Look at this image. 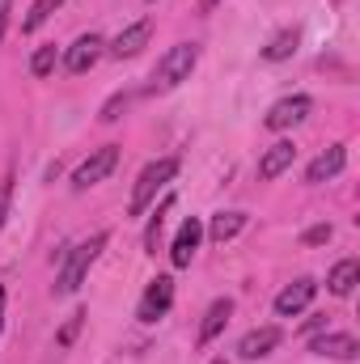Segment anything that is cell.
I'll return each instance as SVG.
<instances>
[{
    "mask_svg": "<svg viewBox=\"0 0 360 364\" xmlns=\"http://www.w3.org/2000/svg\"><path fill=\"white\" fill-rule=\"evenodd\" d=\"M246 229V212H221V216H212V225H208V237L212 242H229V237H238Z\"/></svg>",
    "mask_w": 360,
    "mask_h": 364,
    "instance_id": "cell-17",
    "label": "cell"
},
{
    "mask_svg": "<svg viewBox=\"0 0 360 364\" xmlns=\"http://www.w3.org/2000/svg\"><path fill=\"white\" fill-rule=\"evenodd\" d=\"M322 242H331V225H314L305 233V246H322Z\"/></svg>",
    "mask_w": 360,
    "mask_h": 364,
    "instance_id": "cell-24",
    "label": "cell"
},
{
    "mask_svg": "<svg viewBox=\"0 0 360 364\" xmlns=\"http://www.w3.org/2000/svg\"><path fill=\"white\" fill-rule=\"evenodd\" d=\"M322 326H327V318H309V322H305V335H314V331H322Z\"/></svg>",
    "mask_w": 360,
    "mask_h": 364,
    "instance_id": "cell-26",
    "label": "cell"
},
{
    "mask_svg": "<svg viewBox=\"0 0 360 364\" xmlns=\"http://www.w3.org/2000/svg\"><path fill=\"white\" fill-rule=\"evenodd\" d=\"M280 343H284V331H280V326H259V331L242 335L238 356H242V360H263V356H271Z\"/></svg>",
    "mask_w": 360,
    "mask_h": 364,
    "instance_id": "cell-9",
    "label": "cell"
},
{
    "mask_svg": "<svg viewBox=\"0 0 360 364\" xmlns=\"http://www.w3.org/2000/svg\"><path fill=\"white\" fill-rule=\"evenodd\" d=\"M195 64H199V43H179V47H170V51L162 55L157 73H153V93L179 90L182 81H191Z\"/></svg>",
    "mask_w": 360,
    "mask_h": 364,
    "instance_id": "cell-2",
    "label": "cell"
},
{
    "mask_svg": "<svg viewBox=\"0 0 360 364\" xmlns=\"http://www.w3.org/2000/svg\"><path fill=\"white\" fill-rule=\"evenodd\" d=\"M309 352H314V356H327V360H344V364H352L360 356V348H356L352 335H318V339L309 343Z\"/></svg>",
    "mask_w": 360,
    "mask_h": 364,
    "instance_id": "cell-11",
    "label": "cell"
},
{
    "mask_svg": "<svg viewBox=\"0 0 360 364\" xmlns=\"http://www.w3.org/2000/svg\"><path fill=\"white\" fill-rule=\"evenodd\" d=\"M344 166H348V149H344V144H331L327 153H318V157L309 161L305 182H327V178H335V174H344Z\"/></svg>",
    "mask_w": 360,
    "mask_h": 364,
    "instance_id": "cell-12",
    "label": "cell"
},
{
    "mask_svg": "<svg viewBox=\"0 0 360 364\" xmlns=\"http://www.w3.org/2000/svg\"><path fill=\"white\" fill-rule=\"evenodd\" d=\"M356 284H360V259H344V263H335L331 275H327V288H331L335 296H348Z\"/></svg>",
    "mask_w": 360,
    "mask_h": 364,
    "instance_id": "cell-16",
    "label": "cell"
},
{
    "mask_svg": "<svg viewBox=\"0 0 360 364\" xmlns=\"http://www.w3.org/2000/svg\"><path fill=\"white\" fill-rule=\"evenodd\" d=\"M179 174V157H162V161H149L144 170H140V178L132 186V203H127V216H144V208L157 199V191L166 186V182H174Z\"/></svg>",
    "mask_w": 360,
    "mask_h": 364,
    "instance_id": "cell-3",
    "label": "cell"
},
{
    "mask_svg": "<svg viewBox=\"0 0 360 364\" xmlns=\"http://www.w3.org/2000/svg\"><path fill=\"white\" fill-rule=\"evenodd\" d=\"M115 166H119V144H102V149H93L90 157L77 166L73 186H77V191H90V186H97V182L115 170Z\"/></svg>",
    "mask_w": 360,
    "mask_h": 364,
    "instance_id": "cell-4",
    "label": "cell"
},
{
    "mask_svg": "<svg viewBox=\"0 0 360 364\" xmlns=\"http://www.w3.org/2000/svg\"><path fill=\"white\" fill-rule=\"evenodd\" d=\"M314 296H318V284H314L309 275H301V279H292L288 288H280V296H275V314H280V318H297L301 309H309Z\"/></svg>",
    "mask_w": 360,
    "mask_h": 364,
    "instance_id": "cell-8",
    "label": "cell"
},
{
    "mask_svg": "<svg viewBox=\"0 0 360 364\" xmlns=\"http://www.w3.org/2000/svg\"><path fill=\"white\" fill-rule=\"evenodd\" d=\"M199 237H203V225L195 220V216H186L179 229V237H174V246H170V263L174 267H186L191 263V255L199 250Z\"/></svg>",
    "mask_w": 360,
    "mask_h": 364,
    "instance_id": "cell-14",
    "label": "cell"
},
{
    "mask_svg": "<svg viewBox=\"0 0 360 364\" xmlns=\"http://www.w3.org/2000/svg\"><path fill=\"white\" fill-rule=\"evenodd\" d=\"M106 233H93L90 242H81V246H73L68 250V259H64V272H60V279H55V292L60 296H73L81 284H85V275H90V267L97 263V255L106 250Z\"/></svg>",
    "mask_w": 360,
    "mask_h": 364,
    "instance_id": "cell-1",
    "label": "cell"
},
{
    "mask_svg": "<svg viewBox=\"0 0 360 364\" xmlns=\"http://www.w3.org/2000/svg\"><path fill=\"white\" fill-rule=\"evenodd\" d=\"M170 305H174V279H170V275H157V279L144 288L136 318H140L144 326H153L157 318H166V309H170Z\"/></svg>",
    "mask_w": 360,
    "mask_h": 364,
    "instance_id": "cell-5",
    "label": "cell"
},
{
    "mask_svg": "<svg viewBox=\"0 0 360 364\" xmlns=\"http://www.w3.org/2000/svg\"><path fill=\"white\" fill-rule=\"evenodd\" d=\"M216 4H221V0H199V13H212Z\"/></svg>",
    "mask_w": 360,
    "mask_h": 364,
    "instance_id": "cell-28",
    "label": "cell"
},
{
    "mask_svg": "<svg viewBox=\"0 0 360 364\" xmlns=\"http://www.w3.org/2000/svg\"><path fill=\"white\" fill-rule=\"evenodd\" d=\"M127 102H132L127 93H115V97H110V102L102 106V114H97V119H102V123H115V119H119V114L127 110Z\"/></svg>",
    "mask_w": 360,
    "mask_h": 364,
    "instance_id": "cell-22",
    "label": "cell"
},
{
    "mask_svg": "<svg viewBox=\"0 0 360 364\" xmlns=\"http://www.w3.org/2000/svg\"><path fill=\"white\" fill-rule=\"evenodd\" d=\"M309 110H314V102L305 97V93H292V97H280L275 106L268 110V123L271 132H284V127H297V123H305L309 119Z\"/></svg>",
    "mask_w": 360,
    "mask_h": 364,
    "instance_id": "cell-7",
    "label": "cell"
},
{
    "mask_svg": "<svg viewBox=\"0 0 360 364\" xmlns=\"http://www.w3.org/2000/svg\"><path fill=\"white\" fill-rule=\"evenodd\" d=\"M174 208V195H166L162 203H157V212L149 216V229H144V246H149V255H157V237H162V229H166V212Z\"/></svg>",
    "mask_w": 360,
    "mask_h": 364,
    "instance_id": "cell-19",
    "label": "cell"
},
{
    "mask_svg": "<svg viewBox=\"0 0 360 364\" xmlns=\"http://www.w3.org/2000/svg\"><path fill=\"white\" fill-rule=\"evenodd\" d=\"M292 161H297V144H292V140H275L268 153L259 157V178H263V182L280 178V174H284Z\"/></svg>",
    "mask_w": 360,
    "mask_h": 364,
    "instance_id": "cell-10",
    "label": "cell"
},
{
    "mask_svg": "<svg viewBox=\"0 0 360 364\" xmlns=\"http://www.w3.org/2000/svg\"><path fill=\"white\" fill-rule=\"evenodd\" d=\"M4 301H9V296H4V288H0V331H4Z\"/></svg>",
    "mask_w": 360,
    "mask_h": 364,
    "instance_id": "cell-29",
    "label": "cell"
},
{
    "mask_svg": "<svg viewBox=\"0 0 360 364\" xmlns=\"http://www.w3.org/2000/svg\"><path fill=\"white\" fill-rule=\"evenodd\" d=\"M81 322H85V314H73V318L64 322V331H60V348H68V343L77 339V331H81Z\"/></svg>",
    "mask_w": 360,
    "mask_h": 364,
    "instance_id": "cell-23",
    "label": "cell"
},
{
    "mask_svg": "<svg viewBox=\"0 0 360 364\" xmlns=\"http://www.w3.org/2000/svg\"><path fill=\"white\" fill-rule=\"evenodd\" d=\"M212 364H225V360H212Z\"/></svg>",
    "mask_w": 360,
    "mask_h": 364,
    "instance_id": "cell-30",
    "label": "cell"
},
{
    "mask_svg": "<svg viewBox=\"0 0 360 364\" xmlns=\"http://www.w3.org/2000/svg\"><path fill=\"white\" fill-rule=\"evenodd\" d=\"M51 68H55V43L38 47L34 60H30V73H34V77H51Z\"/></svg>",
    "mask_w": 360,
    "mask_h": 364,
    "instance_id": "cell-21",
    "label": "cell"
},
{
    "mask_svg": "<svg viewBox=\"0 0 360 364\" xmlns=\"http://www.w3.org/2000/svg\"><path fill=\"white\" fill-rule=\"evenodd\" d=\"M297 43H301V34H297V30H280L268 47H263V60H268V64H284V60H292Z\"/></svg>",
    "mask_w": 360,
    "mask_h": 364,
    "instance_id": "cell-18",
    "label": "cell"
},
{
    "mask_svg": "<svg viewBox=\"0 0 360 364\" xmlns=\"http://www.w3.org/2000/svg\"><path fill=\"white\" fill-rule=\"evenodd\" d=\"M102 55H106V43H102V34L90 30V34H81V38L64 51V68H68L73 77H81V73H90Z\"/></svg>",
    "mask_w": 360,
    "mask_h": 364,
    "instance_id": "cell-6",
    "label": "cell"
},
{
    "mask_svg": "<svg viewBox=\"0 0 360 364\" xmlns=\"http://www.w3.org/2000/svg\"><path fill=\"white\" fill-rule=\"evenodd\" d=\"M9 199H13V178L0 182V225H4V216H9Z\"/></svg>",
    "mask_w": 360,
    "mask_h": 364,
    "instance_id": "cell-25",
    "label": "cell"
},
{
    "mask_svg": "<svg viewBox=\"0 0 360 364\" xmlns=\"http://www.w3.org/2000/svg\"><path fill=\"white\" fill-rule=\"evenodd\" d=\"M149 34H153V21L144 17V21L127 26V30H123V34H119V38H115V43H110L106 51H110L115 60H132V55H140V47L149 43Z\"/></svg>",
    "mask_w": 360,
    "mask_h": 364,
    "instance_id": "cell-13",
    "label": "cell"
},
{
    "mask_svg": "<svg viewBox=\"0 0 360 364\" xmlns=\"http://www.w3.org/2000/svg\"><path fill=\"white\" fill-rule=\"evenodd\" d=\"M60 4H64V0H34V4H30V13L21 17V30H26V34H34V30H38V26H43Z\"/></svg>",
    "mask_w": 360,
    "mask_h": 364,
    "instance_id": "cell-20",
    "label": "cell"
},
{
    "mask_svg": "<svg viewBox=\"0 0 360 364\" xmlns=\"http://www.w3.org/2000/svg\"><path fill=\"white\" fill-rule=\"evenodd\" d=\"M233 318V301L229 296H216L212 305H208V314H203V322H199V348H208L221 331H225V322Z\"/></svg>",
    "mask_w": 360,
    "mask_h": 364,
    "instance_id": "cell-15",
    "label": "cell"
},
{
    "mask_svg": "<svg viewBox=\"0 0 360 364\" xmlns=\"http://www.w3.org/2000/svg\"><path fill=\"white\" fill-rule=\"evenodd\" d=\"M9 13H13V0H0V30H4V21H9Z\"/></svg>",
    "mask_w": 360,
    "mask_h": 364,
    "instance_id": "cell-27",
    "label": "cell"
}]
</instances>
